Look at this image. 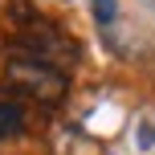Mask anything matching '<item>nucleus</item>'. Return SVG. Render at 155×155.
<instances>
[{"mask_svg":"<svg viewBox=\"0 0 155 155\" xmlns=\"http://www.w3.org/2000/svg\"><path fill=\"white\" fill-rule=\"evenodd\" d=\"M4 82L12 86L21 98H33V102H41V106H57V102H65V94H70V78L57 70V65H45V61L25 57V53L8 57Z\"/></svg>","mask_w":155,"mask_h":155,"instance_id":"1","label":"nucleus"},{"mask_svg":"<svg viewBox=\"0 0 155 155\" xmlns=\"http://www.w3.org/2000/svg\"><path fill=\"white\" fill-rule=\"evenodd\" d=\"M16 49H21L25 57H37V61H45V65H57L61 74L82 57L78 41L65 37L53 21H41V16H33V21L16 33Z\"/></svg>","mask_w":155,"mask_h":155,"instance_id":"2","label":"nucleus"},{"mask_svg":"<svg viewBox=\"0 0 155 155\" xmlns=\"http://www.w3.org/2000/svg\"><path fill=\"white\" fill-rule=\"evenodd\" d=\"M25 131V110L16 102H0V143L4 139H16Z\"/></svg>","mask_w":155,"mask_h":155,"instance_id":"3","label":"nucleus"},{"mask_svg":"<svg viewBox=\"0 0 155 155\" xmlns=\"http://www.w3.org/2000/svg\"><path fill=\"white\" fill-rule=\"evenodd\" d=\"M94 21H98V25L114 21V0H94Z\"/></svg>","mask_w":155,"mask_h":155,"instance_id":"4","label":"nucleus"}]
</instances>
